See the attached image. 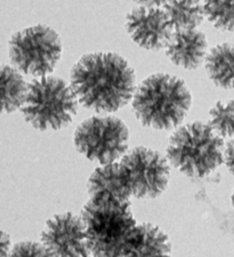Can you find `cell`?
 I'll use <instances>...</instances> for the list:
<instances>
[{
  "mask_svg": "<svg viewBox=\"0 0 234 257\" xmlns=\"http://www.w3.org/2000/svg\"><path fill=\"white\" fill-rule=\"evenodd\" d=\"M71 87L78 101L95 112H115L133 99L135 72L114 53H90L71 70Z\"/></svg>",
  "mask_w": 234,
  "mask_h": 257,
  "instance_id": "cell-1",
  "label": "cell"
},
{
  "mask_svg": "<svg viewBox=\"0 0 234 257\" xmlns=\"http://www.w3.org/2000/svg\"><path fill=\"white\" fill-rule=\"evenodd\" d=\"M80 216L91 257H126L139 227L131 202L91 197Z\"/></svg>",
  "mask_w": 234,
  "mask_h": 257,
  "instance_id": "cell-2",
  "label": "cell"
},
{
  "mask_svg": "<svg viewBox=\"0 0 234 257\" xmlns=\"http://www.w3.org/2000/svg\"><path fill=\"white\" fill-rule=\"evenodd\" d=\"M192 96L185 82L167 73H156L137 87L133 110L142 125L158 131H170L185 119Z\"/></svg>",
  "mask_w": 234,
  "mask_h": 257,
  "instance_id": "cell-3",
  "label": "cell"
},
{
  "mask_svg": "<svg viewBox=\"0 0 234 257\" xmlns=\"http://www.w3.org/2000/svg\"><path fill=\"white\" fill-rule=\"evenodd\" d=\"M224 152V141L210 125L195 121L174 133L167 148V158L184 175L203 178L223 164Z\"/></svg>",
  "mask_w": 234,
  "mask_h": 257,
  "instance_id": "cell-4",
  "label": "cell"
},
{
  "mask_svg": "<svg viewBox=\"0 0 234 257\" xmlns=\"http://www.w3.org/2000/svg\"><path fill=\"white\" fill-rule=\"evenodd\" d=\"M72 87L58 77L36 78L29 84L22 113L38 131H58L72 121L78 110Z\"/></svg>",
  "mask_w": 234,
  "mask_h": 257,
  "instance_id": "cell-5",
  "label": "cell"
},
{
  "mask_svg": "<svg viewBox=\"0 0 234 257\" xmlns=\"http://www.w3.org/2000/svg\"><path fill=\"white\" fill-rule=\"evenodd\" d=\"M8 52L16 69L41 78L52 73L60 61L62 41L55 30L39 24L14 33Z\"/></svg>",
  "mask_w": 234,
  "mask_h": 257,
  "instance_id": "cell-6",
  "label": "cell"
},
{
  "mask_svg": "<svg viewBox=\"0 0 234 257\" xmlns=\"http://www.w3.org/2000/svg\"><path fill=\"white\" fill-rule=\"evenodd\" d=\"M73 141L87 159L108 165L126 155L129 130L119 118L91 117L78 126Z\"/></svg>",
  "mask_w": 234,
  "mask_h": 257,
  "instance_id": "cell-7",
  "label": "cell"
},
{
  "mask_svg": "<svg viewBox=\"0 0 234 257\" xmlns=\"http://www.w3.org/2000/svg\"><path fill=\"white\" fill-rule=\"evenodd\" d=\"M132 196L153 199L162 194L169 182L168 161L148 148H135L120 160Z\"/></svg>",
  "mask_w": 234,
  "mask_h": 257,
  "instance_id": "cell-8",
  "label": "cell"
},
{
  "mask_svg": "<svg viewBox=\"0 0 234 257\" xmlns=\"http://www.w3.org/2000/svg\"><path fill=\"white\" fill-rule=\"evenodd\" d=\"M41 243L53 257H90L81 216L62 213L48 219Z\"/></svg>",
  "mask_w": 234,
  "mask_h": 257,
  "instance_id": "cell-9",
  "label": "cell"
},
{
  "mask_svg": "<svg viewBox=\"0 0 234 257\" xmlns=\"http://www.w3.org/2000/svg\"><path fill=\"white\" fill-rule=\"evenodd\" d=\"M126 28L134 43L148 51L166 48L174 35V27L165 10L141 6L127 15Z\"/></svg>",
  "mask_w": 234,
  "mask_h": 257,
  "instance_id": "cell-10",
  "label": "cell"
},
{
  "mask_svg": "<svg viewBox=\"0 0 234 257\" xmlns=\"http://www.w3.org/2000/svg\"><path fill=\"white\" fill-rule=\"evenodd\" d=\"M166 54L175 65L186 70L198 69L207 57L206 36L196 29L175 31Z\"/></svg>",
  "mask_w": 234,
  "mask_h": 257,
  "instance_id": "cell-11",
  "label": "cell"
},
{
  "mask_svg": "<svg viewBox=\"0 0 234 257\" xmlns=\"http://www.w3.org/2000/svg\"><path fill=\"white\" fill-rule=\"evenodd\" d=\"M88 193L91 197H105L120 201H129L132 192L120 163L101 165L91 174L88 181Z\"/></svg>",
  "mask_w": 234,
  "mask_h": 257,
  "instance_id": "cell-12",
  "label": "cell"
},
{
  "mask_svg": "<svg viewBox=\"0 0 234 257\" xmlns=\"http://www.w3.org/2000/svg\"><path fill=\"white\" fill-rule=\"evenodd\" d=\"M171 243L164 231L150 223L139 224L126 257H170Z\"/></svg>",
  "mask_w": 234,
  "mask_h": 257,
  "instance_id": "cell-13",
  "label": "cell"
},
{
  "mask_svg": "<svg viewBox=\"0 0 234 257\" xmlns=\"http://www.w3.org/2000/svg\"><path fill=\"white\" fill-rule=\"evenodd\" d=\"M206 71L217 87L234 88V45H217L206 57Z\"/></svg>",
  "mask_w": 234,
  "mask_h": 257,
  "instance_id": "cell-14",
  "label": "cell"
},
{
  "mask_svg": "<svg viewBox=\"0 0 234 257\" xmlns=\"http://www.w3.org/2000/svg\"><path fill=\"white\" fill-rule=\"evenodd\" d=\"M2 89L4 112L13 113L16 110L22 109L28 95L29 84L18 69L10 65L3 66Z\"/></svg>",
  "mask_w": 234,
  "mask_h": 257,
  "instance_id": "cell-15",
  "label": "cell"
},
{
  "mask_svg": "<svg viewBox=\"0 0 234 257\" xmlns=\"http://www.w3.org/2000/svg\"><path fill=\"white\" fill-rule=\"evenodd\" d=\"M165 11L174 30H192L202 22L204 12L199 0H169Z\"/></svg>",
  "mask_w": 234,
  "mask_h": 257,
  "instance_id": "cell-16",
  "label": "cell"
},
{
  "mask_svg": "<svg viewBox=\"0 0 234 257\" xmlns=\"http://www.w3.org/2000/svg\"><path fill=\"white\" fill-rule=\"evenodd\" d=\"M203 12L215 28L234 31V0H204Z\"/></svg>",
  "mask_w": 234,
  "mask_h": 257,
  "instance_id": "cell-17",
  "label": "cell"
},
{
  "mask_svg": "<svg viewBox=\"0 0 234 257\" xmlns=\"http://www.w3.org/2000/svg\"><path fill=\"white\" fill-rule=\"evenodd\" d=\"M209 125L221 139L234 138V101L218 102L209 111Z\"/></svg>",
  "mask_w": 234,
  "mask_h": 257,
  "instance_id": "cell-18",
  "label": "cell"
},
{
  "mask_svg": "<svg viewBox=\"0 0 234 257\" xmlns=\"http://www.w3.org/2000/svg\"><path fill=\"white\" fill-rule=\"evenodd\" d=\"M10 257H53L43 243L22 241L12 248Z\"/></svg>",
  "mask_w": 234,
  "mask_h": 257,
  "instance_id": "cell-19",
  "label": "cell"
},
{
  "mask_svg": "<svg viewBox=\"0 0 234 257\" xmlns=\"http://www.w3.org/2000/svg\"><path fill=\"white\" fill-rule=\"evenodd\" d=\"M224 161L226 164L229 173L234 176V140L227 144L224 152Z\"/></svg>",
  "mask_w": 234,
  "mask_h": 257,
  "instance_id": "cell-20",
  "label": "cell"
},
{
  "mask_svg": "<svg viewBox=\"0 0 234 257\" xmlns=\"http://www.w3.org/2000/svg\"><path fill=\"white\" fill-rule=\"evenodd\" d=\"M12 248L13 247L11 246L10 235H7L5 232H4L2 235V257H10Z\"/></svg>",
  "mask_w": 234,
  "mask_h": 257,
  "instance_id": "cell-21",
  "label": "cell"
},
{
  "mask_svg": "<svg viewBox=\"0 0 234 257\" xmlns=\"http://www.w3.org/2000/svg\"><path fill=\"white\" fill-rule=\"evenodd\" d=\"M134 2L141 4L142 6L146 7H159L161 5H166L169 0H134Z\"/></svg>",
  "mask_w": 234,
  "mask_h": 257,
  "instance_id": "cell-22",
  "label": "cell"
},
{
  "mask_svg": "<svg viewBox=\"0 0 234 257\" xmlns=\"http://www.w3.org/2000/svg\"><path fill=\"white\" fill-rule=\"evenodd\" d=\"M232 204H233V207H234V192H233V196H232Z\"/></svg>",
  "mask_w": 234,
  "mask_h": 257,
  "instance_id": "cell-23",
  "label": "cell"
},
{
  "mask_svg": "<svg viewBox=\"0 0 234 257\" xmlns=\"http://www.w3.org/2000/svg\"><path fill=\"white\" fill-rule=\"evenodd\" d=\"M90 257H91V256H90Z\"/></svg>",
  "mask_w": 234,
  "mask_h": 257,
  "instance_id": "cell-24",
  "label": "cell"
}]
</instances>
